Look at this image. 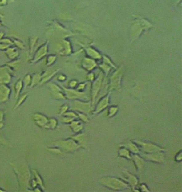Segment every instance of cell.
<instances>
[{
  "label": "cell",
  "mask_w": 182,
  "mask_h": 192,
  "mask_svg": "<svg viewBox=\"0 0 182 192\" xmlns=\"http://www.w3.org/2000/svg\"><path fill=\"white\" fill-rule=\"evenodd\" d=\"M122 172L124 174L125 182L129 185V186H131L132 188L136 187L138 185V178L134 174L130 173L127 169L122 171Z\"/></svg>",
  "instance_id": "8992f818"
},
{
  "label": "cell",
  "mask_w": 182,
  "mask_h": 192,
  "mask_svg": "<svg viewBox=\"0 0 182 192\" xmlns=\"http://www.w3.org/2000/svg\"><path fill=\"white\" fill-rule=\"evenodd\" d=\"M56 144L63 149L70 152H73L81 147L80 145L73 139L58 141Z\"/></svg>",
  "instance_id": "3957f363"
},
{
  "label": "cell",
  "mask_w": 182,
  "mask_h": 192,
  "mask_svg": "<svg viewBox=\"0 0 182 192\" xmlns=\"http://www.w3.org/2000/svg\"><path fill=\"white\" fill-rule=\"evenodd\" d=\"M182 151H180L179 152L177 153V154L176 155V156L175 157V160L176 162H181L182 159Z\"/></svg>",
  "instance_id": "2e32d148"
},
{
  "label": "cell",
  "mask_w": 182,
  "mask_h": 192,
  "mask_svg": "<svg viewBox=\"0 0 182 192\" xmlns=\"http://www.w3.org/2000/svg\"><path fill=\"white\" fill-rule=\"evenodd\" d=\"M73 109L79 112L89 114L92 113V109L90 103H81L79 101H75L73 106Z\"/></svg>",
  "instance_id": "5b68a950"
},
{
  "label": "cell",
  "mask_w": 182,
  "mask_h": 192,
  "mask_svg": "<svg viewBox=\"0 0 182 192\" xmlns=\"http://www.w3.org/2000/svg\"><path fill=\"white\" fill-rule=\"evenodd\" d=\"M120 146H123L126 147L129 150L130 152L132 153L133 154H138L140 152V149H139L138 146L132 141H128L126 144L120 145Z\"/></svg>",
  "instance_id": "30bf717a"
},
{
  "label": "cell",
  "mask_w": 182,
  "mask_h": 192,
  "mask_svg": "<svg viewBox=\"0 0 182 192\" xmlns=\"http://www.w3.org/2000/svg\"><path fill=\"white\" fill-rule=\"evenodd\" d=\"M72 138L73 139L80 145L81 147H82L83 148H85L86 146V136L85 133H78L77 135L73 136Z\"/></svg>",
  "instance_id": "9c48e42d"
},
{
  "label": "cell",
  "mask_w": 182,
  "mask_h": 192,
  "mask_svg": "<svg viewBox=\"0 0 182 192\" xmlns=\"http://www.w3.org/2000/svg\"><path fill=\"white\" fill-rule=\"evenodd\" d=\"M100 184L114 190H122L129 187L126 182L114 177L107 176L100 179Z\"/></svg>",
  "instance_id": "6da1fadb"
},
{
  "label": "cell",
  "mask_w": 182,
  "mask_h": 192,
  "mask_svg": "<svg viewBox=\"0 0 182 192\" xmlns=\"http://www.w3.org/2000/svg\"><path fill=\"white\" fill-rule=\"evenodd\" d=\"M140 191L142 192H150V190H148V187L146 186V185L144 184H142L140 185Z\"/></svg>",
  "instance_id": "ac0fdd59"
},
{
  "label": "cell",
  "mask_w": 182,
  "mask_h": 192,
  "mask_svg": "<svg viewBox=\"0 0 182 192\" xmlns=\"http://www.w3.org/2000/svg\"><path fill=\"white\" fill-rule=\"evenodd\" d=\"M68 109V106H66V105H64L61 108V110H60V114H63L64 113H66L67 112V110Z\"/></svg>",
  "instance_id": "ffe728a7"
},
{
  "label": "cell",
  "mask_w": 182,
  "mask_h": 192,
  "mask_svg": "<svg viewBox=\"0 0 182 192\" xmlns=\"http://www.w3.org/2000/svg\"><path fill=\"white\" fill-rule=\"evenodd\" d=\"M73 120H74V119L68 116L65 117H64V118H63L62 119V121L63 122L66 123H71Z\"/></svg>",
  "instance_id": "e0dca14e"
},
{
  "label": "cell",
  "mask_w": 182,
  "mask_h": 192,
  "mask_svg": "<svg viewBox=\"0 0 182 192\" xmlns=\"http://www.w3.org/2000/svg\"><path fill=\"white\" fill-rule=\"evenodd\" d=\"M133 141L136 144L140 149L144 153H152L157 152H164V149L159 146L156 144L153 143L146 142L139 140H134Z\"/></svg>",
  "instance_id": "7a4b0ae2"
},
{
  "label": "cell",
  "mask_w": 182,
  "mask_h": 192,
  "mask_svg": "<svg viewBox=\"0 0 182 192\" xmlns=\"http://www.w3.org/2000/svg\"><path fill=\"white\" fill-rule=\"evenodd\" d=\"M132 159L138 172H143V171L144 170V166L145 165L144 158L141 157L137 154H134L132 155Z\"/></svg>",
  "instance_id": "52a82bcc"
},
{
  "label": "cell",
  "mask_w": 182,
  "mask_h": 192,
  "mask_svg": "<svg viewBox=\"0 0 182 192\" xmlns=\"http://www.w3.org/2000/svg\"><path fill=\"white\" fill-rule=\"evenodd\" d=\"M120 149H119V156L121 157L127 158L128 160L132 159V155H131V152L128 149L124 147L120 146Z\"/></svg>",
  "instance_id": "7c38bea8"
},
{
  "label": "cell",
  "mask_w": 182,
  "mask_h": 192,
  "mask_svg": "<svg viewBox=\"0 0 182 192\" xmlns=\"http://www.w3.org/2000/svg\"><path fill=\"white\" fill-rule=\"evenodd\" d=\"M71 127L72 128V131L75 133H80L82 131L83 129V125L80 121H72L71 122Z\"/></svg>",
  "instance_id": "8fae6325"
},
{
  "label": "cell",
  "mask_w": 182,
  "mask_h": 192,
  "mask_svg": "<svg viewBox=\"0 0 182 192\" xmlns=\"http://www.w3.org/2000/svg\"><path fill=\"white\" fill-rule=\"evenodd\" d=\"M77 115L78 116V117H79L84 123H88V122H89V118H88V116H87V114H86L78 112Z\"/></svg>",
  "instance_id": "5bb4252c"
},
{
  "label": "cell",
  "mask_w": 182,
  "mask_h": 192,
  "mask_svg": "<svg viewBox=\"0 0 182 192\" xmlns=\"http://www.w3.org/2000/svg\"><path fill=\"white\" fill-rule=\"evenodd\" d=\"M118 107L116 106H112L111 107L108 111V116L109 117H112L116 115V113L118 112Z\"/></svg>",
  "instance_id": "4fadbf2b"
},
{
  "label": "cell",
  "mask_w": 182,
  "mask_h": 192,
  "mask_svg": "<svg viewBox=\"0 0 182 192\" xmlns=\"http://www.w3.org/2000/svg\"><path fill=\"white\" fill-rule=\"evenodd\" d=\"M64 115H66V116L70 117L74 119L78 118V115L76 113H74L73 112H68L67 113H64Z\"/></svg>",
  "instance_id": "9a60e30c"
},
{
  "label": "cell",
  "mask_w": 182,
  "mask_h": 192,
  "mask_svg": "<svg viewBox=\"0 0 182 192\" xmlns=\"http://www.w3.org/2000/svg\"><path fill=\"white\" fill-rule=\"evenodd\" d=\"M57 125V121L55 120V119H51L50 121V127L51 128H54Z\"/></svg>",
  "instance_id": "d6986e66"
},
{
  "label": "cell",
  "mask_w": 182,
  "mask_h": 192,
  "mask_svg": "<svg viewBox=\"0 0 182 192\" xmlns=\"http://www.w3.org/2000/svg\"><path fill=\"white\" fill-rule=\"evenodd\" d=\"M142 157L143 158L152 162L162 163L164 161V155L163 152L161 151L148 154L144 153Z\"/></svg>",
  "instance_id": "277c9868"
},
{
  "label": "cell",
  "mask_w": 182,
  "mask_h": 192,
  "mask_svg": "<svg viewBox=\"0 0 182 192\" xmlns=\"http://www.w3.org/2000/svg\"><path fill=\"white\" fill-rule=\"evenodd\" d=\"M108 105H109V98H108V96H106L98 103L96 106L95 110L94 111H92V114L96 115L100 113L104 109H105L106 107L108 106Z\"/></svg>",
  "instance_id": "ba28073f"
}]
</instances>
